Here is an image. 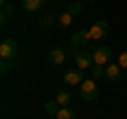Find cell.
I'll return each mask as SVG.
<instances>
[{
	"label": "cell",
	"instance_id": "7a4b0ae2",
	"mask_svg": "<svg viewBox=\"0 0 127 119\" xmlns=\"http://www.w3.org/2000/svg\"><path fill=\"white\" fill-rule=\"evenodd\" d=\"M17 58V43H15V38L6 36L4 41L0 43V60H13Z\"/></svg>",
	"mask_w": 127,
	"mask_h": 119
},
{
	"label": "cell",
	"instance_id": "5b68a950",
	"mask_svg": "<svg viewBox=\"0 0 127 119\" xmlns=\"http://www.w3.org/2000/svg\"><path fill=\"white\" fill-rule=\"evenodd\" d=\"M108 21H95L93 26L89 28V36H91V41H102V38H106L108 36Z\"/></svg>",
	"mask_w": 127,
	"mask_h": 119
},
{
	"label": "cell",
	"instance_id": "ac0fdd59",
	"mask_svg": "<svg viewBox=\"0 0 127 119\" xmlns=\"http://www.w3.org/2000/svg\"><path fill=\"white\" fill-rule=\"evenodd\" d=\"M11 68H15V62H13V60H2V62H0V72H2V74L9 72Z\"/></svg>",
	"mask_w": 127,
	"mask_h": 119
},
{
	"label": "cell",
	"instance_id": "277c9868",
	"mask_svg": "<svg viewBox=\"0 0 127 119\" xmlns=\"http://www.w3.org/2000/svg\"><path fill=\"white\" fill-rule=\"evenodd\" d=\"M74 62H76V66L85 72L87 68H93V55H91V49H83V51H78L76 55H74Z\"/></svg>",
	"mask_w": 127,
	"mask_h": 119
},
{
	"label": "cell",
	"instance_id": "2e32d148",
	"mask_svg": "<svg viewBox=\"0 0 127 119\" xmlns=\"http://www.w3.org/2000/svg\"><path fill=\"white\" fill-rule=\"evenodd\" d=\"M106 74V68L104 66H97V64H93V68H91V79H100V77H104Z\"/></svg>",
	"mask_w": 127,
	"mask_h": 119
},
{
	"label": "cell",
	"instance_id": "9a60e30c",
	"mask_svg": "<svg viewBox=\"0 0 127 119\" xmlns=\"http://www.w3.org/2000/svg\"><path fill=\"white\" fill-rule=\"evenodd\" d=\"M68 13L72 15V17L81 15V13H83V2H81V0H76V2H70V6H68Z\"/></svg>",
	"mask_w": 127,
	"mask_h": 119
},
{
	"label": "cell",
	"instance_id": "6da1fadb",
	"mask_svg": "<svg viewBox=\"0 0 127 119\" xmlns=\"http://www.w3.org/2000/svg\"><path fill=\"white\" fill-rule=\"evenodd\" d=\"M91 55H93V64H97V66H108L114 53H112V49H110V47L97 45V47H93V49H91Z\"/></svg>",
	"mask_w": 127,
	"mask_h": 119
},
{
	"label": "cell",
	"instance_id": "e0dca14e",
	"mask_svg": "<svg viewBox=\"0 0 127 119\" xmlns=\"http://www.w3.org/2000/svg\"><path fill=\"white\" fill-rule=\"evenodd\" d=\"M72 19H74V17H72V15H70V13H68V11H66V13H62V15H59V17H57V21H59V23H62V26H64V28H68V26H70V23H72Z\"/></svg>",
	"mask_w": 127,
	"mask_h": 119
},
{
	"label": "cell",
	"instance_id": "9c48e42d",
	"mask_svg": "<svg viewBox=\"0 0 127 119\" xmlns=\"http://www.w3.org/2000/svg\"><path fill=\"white\" fill-rule=\"evenodd\" d=\"M123 68L117 64V62H110L108 66H106V77L110 79V81H119V77H121Z\"/></svg>",
	"mask_w": 127,
	"mask_h": 119
},
{
	"label": "cell",
	"instance_id": "ffe728a7",
	"mask_svg": "<svg viewBox=\"0 0 127 119\" xmlns=\"http://www.w3.org/2000/svg\"><path fill=\"white\" fill-rule=\"evenodd\" d=\"M53 17H55V15H45V17H42V19H40V23H42V26H51V23H53V21H55V19H53Z\"/></svg>",
	"mask_w": 127,
	"mask_h": 119
},
{
	"label": "cell",
	"instance_id": "52a82bcc",
	"mask_svg": "<svg viewBox=\"0 0 127 119\" xmlns=\"http://www.w3.org/2000/svg\"><path fill=\"white\" fill-rule=\"evenodd\" d=\"M47 62H49L51 66H62L64 62H66V51H64L62 47H53V49L47 53Z\"/></svg>",
	"mask_w": 127,
	"mask_h": 119
},
{
	"label": "cell",
	"instance_id": "8fae6325",
	"mask_svg": "<svg viewBox=\"0 0 127 119\" xmlns=\"http://www.w3.org/2000/svg\"><path fill=\"white\" fill-rule=\"evenodd\" d=\"M13 15H15V6H13V4H9L6 0H2V17H0V23L4 26V23L9 21Z\"/></svg>",
	"mask_w": 127,
	"mask_h": 119
},
{
	"label": "cell",
	"instance_id": "d6986e66",
	"mask_svg": "<svg viewBox=\"0 0 127 119\" xmlns=\"http://www.w3.org/2000/svg\"><path fill=\"white\" fill-rule=\"evenodd\" d=\"M117 64L121 66L123 70H127V49H125V51H121V53H119V60H117Z\"/></svg>",
	"mask_w": 127,
	"mask_h": 119
},
{
	"label": "cell",
	"instance_id": "8992f818",
	"mask_svg": "<svg viewBox=\"0 0 127 119\" xmlns=\"http://www.w3.org/2000/svg\"><path fill=\"white\" fill-rule=\"evenodd\" d=\"M64 81H66V85H83V81H85V74H83L81 68H70L64 72Z\"/></svg>",
	"mask_w": 127,
	"mask_h": 119
},
{
	"label": "cell",
	"instance_id": "ba28073f",
	"mask_svg": "<svg viewBox=\"0 0 127 119\" xmlns=\"http://www.w3.org/2000/svg\"><path fill=\"white\" fill-rule=\"evenodd\" d=\"M89 41H91L89 30H76V32H72V36H70V43H72V45H81V47L89 45Z\"/></svg>",
	"mask_w": 127,
	"mask_h": 119
},
{
	"label": "cell",
	"instance_id": "30bf717a",
	"mask_svg": "<svg viewBox=\"0 0 127 119\" xmlns=\"http://www.w3.org/2000/svg\"><path fill=\"white\" fill-rule=\"evenodd\" d=\"M21 6L26 11H30V13H36V11H40L45 6V0H21Z\"/></svg>",
	"mask_w": 127,
	"mask_h": 119
},
{
	"label": "cell",
	"instance_id": "3957f363",
	"mask_svg": "<svg viewBox=\"0 0 127 119\" xmlns=\"http://www.w3.org/2000/svg\"><path fill=\"white\" fill-rule=\"evenodd\" d=\"M97 94H100V89H97L95 81L93 79H85L81 85V98L85 102H93V100H97Z\"/></svg>",
	"mask_w": 127,
	"mask_h": 119
},
{
	"label": "cell",
	"instance_id": "44dd1931",
	"mask_svg": "<svg viewBox=\"0 0 127 119\" xmlns=\"http://www.w3.org/2000/svg\"><path fill=\"white\" fill-rule=\"evenodd\" d=\"M70 2H76V0H70Z\"/></svg>",
	"mask_w": 127,
	"mask_h": 119
},
{
	"label": "cell",
	"instance_id": "5bb4252c",
	"mask_svg": "<svg viewBox=\"0 0 127 119\" xmlns=\"http://www.w3.org/2000/svg\"><path fill=\"white\" fill-rule=\"evenodd\" d=\"M59 109H62V106H59L55 100L45 102V113H47V115H57V113H59Z\"/></svg>",
	"mask_w": 127,
	"mask_h": 119
},
{
	"label": "cell",
	"instance_id": "7c38bea8",
	"mask_svg": "<svg viewBox=\"0 0 127 119\" xmlns=\"http://www.w3.org/2000/svg\"><path fill=\"white\" fill-rule=\"evenodd\" d=\"M70 100H72V96H70V92H57V96H55V102H57L59 106H70Z\"/></svg>",
	"mask_w": 127,
	"mask_h": 119
},
{
	"label": "cell",
	"instance_id": "4fadbf2b",
	"mask_svg": "<svg viewBox=\"0 0 127 119\" xmlns=\"http://www.w3.org/2000/svg\"><path fill=\"white\" fill-rule=\"evenodd\" d=\"M55 117H57V119H76V113H74L70 106H62L59 113L55 115Z\"/></svg>",
	"mask_w": 127,
	"mask_h": 119
}]
</instances>
